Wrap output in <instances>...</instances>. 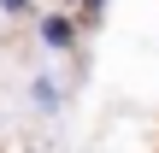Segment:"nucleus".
<instances>
[{"label": "nucleus", "mask_w": 159, "mask_h": 153, "mask_svg": "<svg viewBox=\"0 0 159 153\" xmlns=\"http://www.w3.org/2000/svg\"><path fill=\"white\" fill-rule=\"evenodd\" d=\"M41 41L47 47H71V18H47L41 24Z\"/></svg>", "instance_id": "obj_1"}, {"label": "nucleus", "mask_w": 159, "mask_h": 153, "mask_svg": "<svg viewBox=\"0 0 159 153\" xmlns=\"http://www.w3.org/2000/svg\"><path fill=\"white\" fill-rule=\"evenodd\" d=\"M0 6H6V12H24V6H30V0H0Z\"/></svg>", "instance_id": "obj_2"}, {"label": "nucleus", "mask_w": 159, "mask_h": 153, "mask_svg": "<svg viewBox=\"0 0 159 153\" xmlns=\"http://www.w3.org/2000/svg\"><path fill=\"white\" fill-rule=\"evenodd\" d=\"M100 6H106V0H89V12H100Z\"/></svg>", "instance_id": "obj_3"}]
</instances>
